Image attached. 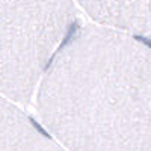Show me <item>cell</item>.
I'll list each match as a JSON object with an SVG mask.
<instances>
[{
    "label": "cell",
    "mask_w": 151,
    "mask_h": 151,
    "mask_svg": "<svg viewBox=\"0 0 151 151\" xmlns=\"http://www.w3.org/2000/svg\"><path fill=\"white\" fill-rule=\"evenodd\" d=\"M38 97L71 151H150V41L104 26L70 32Z\"/></svg>",
    "instance_id": "obj_1"
},
{
    "label": "cell",
    "mask_w": 151,
    "mask_h": 151,
    "mask_svg": "<svg viewBox=\"0 0 151 151\" xmlns=\"http://www.w3.org/2000/svg\"><path fill=\"white\" fill-rule=\"evenodd\" d=\"M77 12L73 0H0V91L29 103Z\"/></svg>",
    "instance_id": "obj_2"
},
{
    "label": "cell",
    "mask_w": 151,
    "mask_h": 151,
    "mask_svg": "<svg viewBox=\"0 0 151 151\" xmlns=\"http://www.w3.org/2000/svg\"><path fill=\"white\" fill-rule=\"evenodd\" d=\"M100 26L148 38L150 0H73Z\"/></svg>",
    "instance_id": "obj_3"
},
{
    "label": "cell",
    "mask_w": 151,
    "mask_h": 151,
    "mask_svg": "<svg viewBox=\"0 0 151 151\" xmlns=\"http://www.w3.org/2000/svg\"><path fill=\"white\" fill-rule=\"evenodd\" d=\"M0 151H64L35 119L0 97Z\"/></svg>",
    "instance_id": "obj_4"
}]
</instances>
